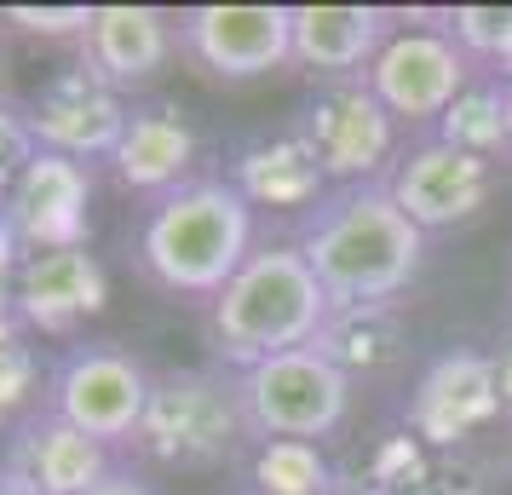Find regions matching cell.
Masks as SVG:
<instances>
[{
  "label": "cell",
  "mask_w": 512,
  "mask_h": 495,
  "mask_svg": "<svg viewBox=\"0 0 512 495\" xmlns=\"http://www.w3.org/2000/svg\"><path fill=\"white\" fill-rule=\"evenodd\" d=\"M254 254V208L231 179H190L156 196L139 225V265L167 294H219Z\"/></svg>",
  "instance_id": "cell-1"
},
{
  "label": "cell",
  "mask_w": 512,
  "mask_h": 495,
  "mask_svg": "<svg viewBox=\"0 0 512 495\" xmlns=\"http://www.w3.org/2000/svg\"><path fill=\"white\" fill-rule=\"evenodd\" d=\"M328 288L317 283V271L305 265L300 248L288 242H265L254 248L242 271L213 294V340L225 363L236 369H254L265 357L300 352L317 340L328 317Z\"/></svg>",
  "instance_id": "cell-2"
},
{
  "label": "cell",
  "mask_w": 512,
  "mask_h": 495,
  "mask_svg": "<svg viewBox=\"0 0 512 495\" xmlns=\"http://www.w3.org/2000/svg\"><path fill=\"white\" fill-rule=\"evenodd\" d=\"M305 265L317 271L334 306L357 300H392L397 288H409L426 254V231L409 225V213L392 202V190H351L300 242Z\"/></svg>",
  "instance_id": "cell-3"
},
{
  "label": "cell",
  "mask_w": 512,
  "mask_h": 495,
  "mask_svg": "<svg viewBox=\"0 0 512 495\" xmlns=\"http://www.w3.org/2000/svg\"><path fill=\"white\" fill-rule=\"evenodd\" d=\"M248 444V415L236 380L213 369H162L150 380V403L133 432V449L167 472H213Z\"/></svg>",
  "instance_id": "cell-4"
},
{
  "label": "cell",
  "mask_w": 512,
  "mask_h": 495,
  "mask_svg": "<svg viewBox=\"0 0 512 495\" xmlns=\"http://www.w3.org/2000/svg\"><path fill=\"white\" fill-rule=\"evenodd\" d=\"M150 369L116 340H75L70 352L52 363L41 409L70 421L98 444H133L150 403Z\"/></svg>",
  "instance_id": "cell-5"
},
{
  "label": "cell",
  "mask_w": 512,
  "mask_h": 495,
  "mask_svg": "<svg viewBox=\"0 0 512 495\" xmlns=\"http://www.w3.org/2000/svg\"><path fill=\"white\" fill-rule=\"evenodd\" d=\"M236 398H242L248 432H259V444H271V438L317 444V438H328L346 421L351 380L323 352L300 346V352H282V357L254 363V369H242L236 375Z\"/></svg>",
  "instance_id": "cell-6"
},
{
  "label": "cell",
  "mask_w": 512,
  "mask_h": 495,
  "mask_svg": "<svg viewBox=\"0 0 512 495\" xmlns=\"http://www.w3.org/2000/svg\"><path fill=\"white\" fill-rule=\"evenodd\" d=\"M179 47L219 81H254L294 64V6H196L179 18Z\"/></svg>",
  "instance_id": "cell-7"
},
{
  "label": "cell",
  "mask_w": 512,
  "mask_h": 495,
  "mask_svg": "<svg viewBox=\"0 0 512 495\" xmlns=\"http://www.w3.org/2000/svg\"><path fill=\"white\" fill-rule=\"evenodd\" d=\"M466 81H472V58L455 47V35L438 29H397L369 64V93L392 110V121H443Z\"/></svg>",
  "instance_id": "cell-8"
},
{
  "label": "cell",
  "mask_w": 512,
  "mask_h": 495,
  "mask_svg": "<svg viewBox=\"0 0 512 495\" xmlns=\"http://www.w3.org/2000/svg\"><path fill=\"white\" fill-rule=\"evenodd\" d=\"M6 231L18 236L24 254H52V248H87L93 231V167L41 150L24 167V179L6 190Z\"/></svg>",
  "instance_id": "cell-9"
},
{
  "label": "cell",
  "mask_w": 512,
  "mask_h": 495,
  "mask_svg": "<svg viewBox=\"0 0 512 495\" xmlns=\"http://www.w3.org/2000/svg\"><path fill=\"white\" fill-rule=\"evenodd\" d=\"M495 415H501V375L495 357L478 352L438 357L409 398V432L426 449H461V438L484 432Z\"/></svg>",
  "instance_id": "cell-10"
},
{
  "label": "cell",
  "mask_w": 512,
  "mask_h": 495,
  "mask_svg": "<svg viewBox=\"0 0 512 495\" xmlns=\"http://www.w3.org/2000/svg\"><path fill=\"white\" fill-rule=\"evenodd\" d=\"M110 444H98L70 421H58L47 409H35L29 421L12 426L6 455H0V478L29 495H87L98 478H110Z\"/></svg>",
  "instance_id": "cell-11"
},
{
  "label": "cell",
  "mask_w": 512,
  "mask_h": 495,
  "mask_svg": "<svg viewBox=\"0 0 512 495\" xmlns=\"http://www.w3.org/2000/svg\"><path fill=\"white\" fill-rule=\"evenodd\" d=\"M29 127H35V139L41 150H58V156H75V162H87V156H116L121 133H127V104H121L116 87H104L93 70H64L52 75L41 98H29Z\"/></svg>",
  "instance_id": "cell-12"
},
{
  "label": "cell",
  "mask_w": 512,
  "mask_h": 495,
  "mask_svg": "<svg viewBox=\"0 0 512 495\" xmlns=\"http://www.w3.org/2000/svg\"><path fill=\"white\" fill-rule=\"evenodd\" d=\"M110 306V277L87 248H52V254H24L18 265V294L12 311L29 334L70 340L87 317Z\"/></svg>",
  "instance_id": "cell-13"
},
{
  "label": "cell",
  "mask_w": 512,
  "mask_h": 495,
  "mask_svg": "<svg viewBox=\"0 0 512 495\" xmlns=\"http://www.w3.org/2000/svg\"><path fill=\"white\" fill-rule=\"evenodd\" d=\"M300 133L317 150L328 179H363V173H374L392 156L397 144L392 110L369 93V81H340V87L317 93V104L300 121Z\"/></svg>",
  "instance_id": "cell-14"
},
{
  "label": "cell",
  "mask_w": 512,
  "mask_h": 495,
  "mask_svg": "<svg viewBox=\"0 0 512 495\" xmlns=\"http://www.w3.org/2000/svg\"><path fill=\"white\" fill-rule=\"evenodd\" d=\"M392 202L409 213V225L420 231H443V225H461L489 202V162L484 156H466L455 144H420L409 150L392 173Z\"/></svg>",
  "instance_id": "cell-15"
},
{
  "label": "cell",
  "mask_w": 512,
  "mask_h": 495,
  "mask_svg": "<svg viewBox=\"0 0 512 495\" xmlns=\"http://www.w3.org/2000/svg\"><path fill=\"white\" fill-rule=\"evenodd\" d=\"M179 47V29L156 6H93V24L81 35V70H93L104 87H139Z\"/></svg>",
  "instance_id": "cell-16"
},
{
  "label": "cell",
  "mask_w": 512,
  "mask_h": 495,
  "mask_svg": "<svg viewBox=\"0 0 512 495\" xmlns=\"http://www.w3.org/2000/svg\"><path fill=\"white\" fill-rule=\"evenodd\" d=\"M116 179L144 196H167V190L190 185V162H196V133L173 104H144L127 110V133L116 144Z\"/></svg>",
  "instance_id": "cell-17"
},
{
  "label": "cell",
  "mask_w": 512,
  "mask_h": 495,
  "mask_svg": "<svg viewBox=\"0 0 512 495\" xmlns=\"http://www.w3.org/2000/svg\"><path fill=\"white\" fill-rule=\"evenodd\" d=\"M386 35L380 6H294V64L317 75L369 70Z\"/></svg>",
  "instance_id": "cell-18"
},
{
  "label": "cell",
  "mask_w": 512,
  "mask_h": 495,
  "mask_svg": "<svg viewBox=\"0 0 512 495\" xmlns=\"http://www.w3.org/2000/svg\"><path fill=\"white\" fill-rule=\"evenodd\" d=\"M236 190L248 208H305L317 202L328 185L317 150L305 144V133H282V139H259L236 156Z\"/></svg>",
  "instance_id": "cell-19"
},
{
  "label": "cell",
  "mask_w": 512,
  "mask_h": 495,
  "mask_svg": "<svg viewBox=\"0 0 512 495\" xmlns=\"http://www.w3.org/2000/svg\"><path fill=\"white\" fill-rule=\"evenodd\" d=\"M311 352H323L346 380L357 375H386L403 357V317L392 300H357V306H328L323 329L311 340Z\"/></svg>",
  "instance_id": "cell-20"
},
{
  "label": "cell",
  "mask_w": 512,
  "mask_h": 495,
  "mask_svg": "<svg viewBox=\"0 0 512 495\" xmlns=\"http://www.w3.org/2000/svg\"><path fill=\"white\" fill-rule=\"evenodd\" d=\"M443 144H455L466 156H495L501 144H507V87H495V81H466L461 98L443 110Z\"/></svg>",
  "instance_id": "cell-21"
},
{
  "label": "cell",
  "mask_w": 512,
  "mask_h": 495,
  "mask_svg": "<svg viewBox=\"0 0 512 495\" xmlns=\"http://www.w3.org/2000/svg\"><path fill=\"white\" fill-rule=\"evenodd\" d=\"M41 357H35V334L18 317H0V426H18L41 409Z\"/></svg>",
  "instance_id": "cell-22"
},
{
  "label": "cell",
  "mask_w": 512,
  "mask_h": 495,
  "mask_svg": "<svg viewBox=\"0 0 512 495\" xmlns=\"http://www.w3.org/2000/svg\"><path fill=\"white\" fill-rule=\"evenodd\" d=\"M449 29L466 58H489L512 81V6H455Z\"/></svg>",
  "instance_id": "cell-23"
},
{
  "label": "cell",
  "mask_w": 512,
  "mask_h": 495,
  "mask_svg": "<svg viewBox=\"0 0 512 495\" xmlns=\"http://www.w3.org/2000/svg\"><path fill=\"white\" fill-rule=\"evenodd\" d=\"M35 156H41V139L29 127V110L12 104V98H0V202H6V190L24 179V167Z\"/></svg>",
  "instance_id": "cell-24"
},
{
  "label": "cell",
  "mask_w": 512,
  "mask_h": 495,
  "mask_svg": "<svg viewBox=\"0 0 512 495\" xmlns=\"http://www.w3.org/2000/svg\"><path fill=\"white\" fill-rule=\"evenodd\" d=\"M0 24L18 35H41V41H81L93 24V6H0Z\"/></svg>",
  "instance_id": "cell-25"
},
{
  "label": "cell",
  "mask_w": 512,
  "mask_h": 495,
  "mask_svg": "<svg viewBox=\"0 0 512 495\" xmlns=\"http://www.w3.org/2000/svg\"><path fill=\"white\" fill-rule=\"evenodd\" d=\"M409 495H484V472L472 467L466 455H426V467H420V478L409 484Z\"/></svg>",
  "instance_id": "cell-26"
},
{
  "label": "cell",
  "mask_w": 512,
  "mask_h": 495,
  "mask_svg": "<svg viewBox=\"0 0 512 495\" xmlns=\"http://www.w3.org/2000/svg\"><path fill=\"white\" fill-rule=\"evenodd\" d=\"M18 265H24L18 236L0 231V317H18V311H12V294H18Z\"/></svg>",
  "instance_id": "cell-27"
},
{
  "label": "cell",
  "mask_w": 512,
  "mask_h": 495,
  "mask_svg": "<svg viewBox=\"0 0 512 495\" xmlns=\"http://www.w3.org/2000/svg\"><path fill=\"white\" fill-rule=\"evenodd\" d=\"M87 495H156V490L144 484L139 472L116 467V472H110V478H98V484H93V490H87Z\"/></svg>",
  "instance_id": "cell-28"
},
{
  "label": "cell",
  "mask_w": 512,
  "mask_h": 495,
  "mask_svg": "<svg viewBox=\"0 0 512 495\" xmlns=\"http://www.w3.org/2000/svg\"><path fill=\"white\" fill-rule=\"evenodd\" d=\"M495 375H501V409H512V329L501 340V352H495Z\"/></svg>",
  "instance_id": "cell-29"
},
{
  "label": "cell",
  "mask_w": 512,
  "mask_h": 495,
  "mask_svg": "<svg viewBox=\"0 0 512 495\" xmlns=\"http://www.w3.org/2000/svg\"><path fill=\"white\" fill-rule=\"evenodd\" d=\"M507 144H512V81H507Z\"/></svg>",
  "instance_id": "cell-30"
},
{
  "label": "cell",
  "mask_w": 512,
  "mask_h": 495,
  "mask_svg": "<svg viewBox=\"0 0 512 495\" xmlns=\"http://www.w3.org/2000/svg\"><path fill=\"white\" fill-rule=\"evenodd\" d=\"M0 495H29V490H18V484H6V478H0Z\"/></svg>",
  "instance_id": "cell-31"
},
{
  "label": "cell",
  "mask_w": 512,
  "mask_h": 495,
  "mask_svg": "<svg viewBox=\"0 0 512 495\" xmlns=\"http://www.w3.org/2000/svg\"><path fill=\"white\" fill-rule=\"evenodd\" d=\"M0 231H6V208H0Z\"/></svg>",
  "instance_id": "cell-32"
}]
</instances>
